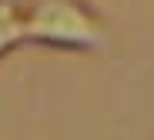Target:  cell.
Instances as JSON below:
<instances>
[{"mask_svg":"<svg viewBox=\"0 0 154 140\" xmlns=\"http://www.w3.org/2000/svg\"><path fill=\"white\" fill-rule=\"evenodd\" d=\"M27 43V4L0 0V60Z\"/></svg>","mask_w":154,"mask_h":140,"instance_id":"2","label":"cell"},{"mask_svg":"<svg viewBox=\"0 0 154 140\" xmlns=\"http://www.w3.org/2000/svg\"><path fill=\"white\" fill-rule=\"evenodd\" d=\"M27 43L70 53H97L111 43V30L87 0H30Z\"/></svg>","mask_w":154,"mask_h":140,"instance_id":"1","label":"cell"}]
</instances>
